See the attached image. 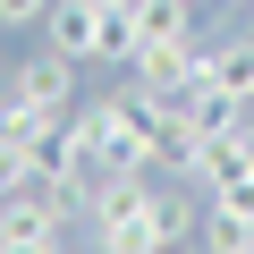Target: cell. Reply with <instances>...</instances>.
<instances>
[{
  "label": "cell",
  "mask_w": 254,
  "mask_h": 254,
  "mask_svg": "<svg viewBox=\"0 0 254 254\" xmlns=\"http://www.w3.org/2000/svg\"><path fill=\"white\" fill-rule=\"evenodd\" d=\"M68 136L85 144L93 170H153V93L127 85L110 102H76L68 110Z\"/></svg>",
  "instance_id": "6da1fadb"
},
{
  "label": "cell",
  "mask_w": 254,
  "mask_h": 254,
  "mask_svg": "<svg viewBox=\"0 0 254 254\" xmlns=\"http://www.w3.org/2000/svg\"><path fill=\"white\" fill-rule=\"evenodd\" d=\"M93 254H170L161 187H144L136 203H119V212H93Z\"/></svg>",
  "instance_id": "7a4b0ae2"
},
{
  "label": "cell",
  "mask_w": 254,
  "mask_h": 254,
  "mask_svg": "<svg viewBox=\"0 0 254 254\" xmlns=\"http://www.w3.org/2000/svg\"><path fill=\"white\" fill-rule=\"evenodd\" d=\"M68 195L51 187H17L9 203H0V237H17V246H68Z\"/></svg>",
  "instance_id": "3957f363"
},
{
  "label": "cell",
  "mask_w": 254,
  "mask_h": 254,
  "mask_svg": "<svg viewBox=\"0 0 254 254\" xmlns=\"http://www.w3.org/2000/svg\"><path fill=\"white\" fill-rule=\"evenodd\" d=\"M9 85H17L26 102H43V110H76V60H68V51H26V60L9 68Z\"/></svg>",
  "instance_id": "277c9868"
},
{
  "label": "cell",
  "mask_w": 254,
  "mask_h": 254,
  "mask_svg": "<svg viewBox=\"0 0 254 254\" xmlns=\"http://www.w3.org/2000/svg\"><path fill=\"white\" fill-rule=\"evenodd\" d=\"M203 85H220V93H237V102L254 110V34H229V43H212V60H203Z\"/></svg>",
  "instance_id": "5b68a950"
},
{
  "label": "cell",
  "mask_w": 254,
  "mask_h": 254,
  "mask_svg": "<svg viewBox=\"0 0 254 254\" xmlns=\"http://www.w3.org/2000/svg\"><path fill=\"white\" fill-rule=\"evenodd\" d=\"M51 51H68V60H93V34H102V9L93 0H51Z\"/></svg>",
  "instance_id": "8992f818"
},
{
  "label": "cell",
  "mask_w": 254,
  "mask_h": 254,
  "mask_svg": "<svg viewBox=\"0 0 254 254\" xmlns=\"http://www.w3.org/2000/svg\"><path fill=\"white\" fill-rule=\"evenodd\" d=\"M195 9H203V0H136V43H178V34H195Z\"/></svg>",
  "instance_id": "52a82bcc"
},
{
  "label": "cell",
  "mask_w": 254,
  "mask_h": 254,
  "mask_svg": "<svg viewBox=\"0 0 254 254\" xmlns=\"http://www.w3.org/2000/svg\"><path fill=\"white\" fill-rule=\"evenodd\" d=\"M127 51H136V0L102 9V34H93V60H127Z\"/></svg>",
  "instance_id": "ba28073f"
},
{
  "label": "cell",
  "mask_w": 254,
  "mask_h": 254,
  "mask_svg": "<svg viewBox=\"0 0 254 254\" xmlns=\"http://www.w3.org/2000/svg\"><path fill=\"white\" fill-rule=\"evenodd\" d=\"M161 220H170V246H178V237H195V229H203V212H195V203H187V195H178V187H161Z\"/></svg>",
  "instance_id": "9c48e42d"
},
{
  "label": "cell",
  "mask_w": 254,
  "mask_h": 254,
  "mask_svg": "<svg viewBox=\"0 0 254 254\" xmlns=\"http://www.w3.org/2000/svg\"><path fill=\"white\" fill-rule=\"evenodd\" d=\"M17 187H26V153H17V144H9V136H0V203H9V195H17Z\"/></svg>",
  "instance_id": "30bf717a"
},
{
  "label": "cell",
  "mask_w": 254,
  "mask_h": 254,
  "mask_svg": "<svg viewBox=\"0 0 254 254\" xmlns=\"http://www.w3.org/2000/svg\"><path fill=\"white\" fill-rule=\"evenodd\" d=\"M51 0H0V26H43Z\"/></svg>",
  "instance_id": "8fae6325"
},
{
  "label": "cell",
  "mask_w": 254,
  "mask_h": 254,
  "mask_svg": "<svg viewBox=\"0 0 254 254\" xmlns=\"http://www.w3.org/2000/svg\"><path fill=\"white\" fill-rule=\"evenodd\" d=\"M220 254H254V237H237V246H220Z\"/></svg>",
  "instance_id": "7c38bea8"
},
{
  "label": "cell",
  "mask_w": 254,
  "mask_h": 254,
  "mask_svg": "<svg viewBox=\"0 0 254 254\" xmlns=\"http://www.w3.org/2000/svg\"><path fill=\"white\" fill-rule=\"evenodd\" d=\"M212 9H254V0H212Z\"/></svg>",
  "instance_id": "4fadbf2b"
},
{
  "label": "cell",
  "mask_w": 254,
  "mask_h": 254,
  "mask_svg": "<svg viewBox=\"0 0 254 254\" xmlns=\"http://www.w3.org/2000/svg\"><path fill=\"white\" fill-rule=\"evenodd\" d=\"M0 85H9V51H0Z\"/></svg>",
  "instance_id": "5bb4252c"
},
{
  "label": "cell",
  "mask_w": 254,
  "mask_h": 254,
  "mask_svg": "<svg viewBox=\"0 0 254 254\" xmlns=\"http://www.w3.org/2000/svg\"><path fill=\"white\" fill-rule=\"evenodd\" d=\"M93 9H119V0H93Z\"/></svg>",
  "instance_id": "9a60e30c"
},
{
  "label": "cell",
  "mask_w": 254,
  "mask_h": 254,
  "mask_svg": "<svg viewBox=\"0 0 254 254\" xmlns=\"http://www.w3.org/2000/svg\"><path fill=\"white\" fill-rule=\"evenodd\" d=\"M60 254H68V246H60Z\"/></svg>",
  "instance_id": "2e32d148"
}]
</instances>
